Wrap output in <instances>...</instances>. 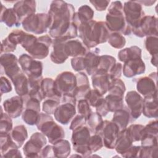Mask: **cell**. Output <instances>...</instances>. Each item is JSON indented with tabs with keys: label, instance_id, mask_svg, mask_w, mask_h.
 Wrapping results in <instances>:
<instances>
[{
	"label": "cell",
	"instance_id": "cell-1",
	"mask_svg": "<svg viewBox=\"0 0 158 158\" xmlns=\"http://www.w3.org/2000/svg\"><path fill=\"white\" fill-rule=\"evenodd\" d=\"M48 14L51 18L49 33L51 37L70 40L77 36L78 28L72 22L75 14L72 4L63 1H53Z\"/></svg>",
	"mask_w": 158,
	"mask_h": 158
},
{
	"label": "cell",
	"instance_id": "cell-2",
	"mask_svg": "<svg viewBox=\"0 0 158 158\" xmlns=\"http://www.w3.org/2000/svg\"><path fill=\"white\" fill-rule=\"evenodd\" d=\"M78 30L80 38L85 46L89 49L106 43L110 34L105 22L93 20L81 24Z\"/></svg>",
	"mask_w": 158,
	"mask_h": 158
},
{
	"label": "cell",
	"instance_id": "cell-3",
	"mask_svg": "<svg viewBox=\"0 0 158 158\" xmlns=\"http://www.w3.org/2000/svg\"><path fill=\"white\" fill-rule=\"evenodd\" d=\"M105 23L109 31L121 33L125 35H130L132 28L126 22L123 4L120 1H113L108 8Z\"/></svg>",
	"mask_w": 158,
	"mask_h": 158
},
{
	"label": "cell",
	"instance_id": "cell-4",
	"mask_svg": "<svg viewBox=\"0 0 158 158\" xmlns=\"http://www.w3.org/2000/svg\"><path fill=\"white\" fill-rule=\"evenodd\" d=\"M36 125L52 144L65 138V131L62 127L54 122L53 118L48 114L40 113Z\"/></svg>",
	"mask_w": 158,
	"mask_h": 158
},
{
	"label": "cell",
	"instance_id": "cell-5",
	"mask_svg": "<svg viewBox=\"0 0 158 158\" xmlns=\"http://www.w3.org/2000/svg\"><path fill=\"white\" fill-rule=\"evenodd\" d=\"M51 18L44 13L33 14L25 18L22 22L23 28L35 34H42L49 28Z\"/></svg>",
	"mask_w": 158,
	"mask_h": 158
},
{
	"label": "cell",
	"instance_id": "cell-6",
	"mask_svg": "<svg viewBox=\"0 0 158 158\" xmlns=\"http://www.w3.org/2000/svg\"><path fill=\"white\" fill-rule=\"evenodd\" d=\"M73 131L72 143L73 149L82 155V157H89L92 153L89 148V140L91 137V131L86 126L77 128Z\"/></svg>",
	"mask_w": 158,
	"mask_h": 158
},
{
	"label": "cell",
	"instance_id": "cell-7",
	"mask_svg": "<svg viewBox=\"0 0 158 158\" xmlns=\"http://www.w3.org/2000/svg\"><path fill=\"white\" fill-rule=\"evenodd\" d=\"M77 85L76 76L71 72H63L54 80V89L57 95L61 98L65 94H73Z\"/></svg>",
	"mask_w": 158,
	"mask_h": 158
},
{
	"label": "cell",
	"instance_id": "cell-8",
	"mask_svg": "<svg viewBox=\"0 0 158 158\" xmlns=\"http://www.w3.org/2000/svg\"><path fill=\"white\" fill-rule=\"evenodd\" d=\"M126 22L132 28H136L145 15L142 6L137 1H127L123 6Z\"/></svg>",
	"mask_w": 158,
	"mask_h": 158
},
{
	"label": "cell",
	"instance_id": "cell-9",
	"mask_svg": "<svg viewBox=\"0 0 158 158\" xmlns=\"http://www.w3.org/2000/svg\"><path fill=\"white\" fill-rule=\"evenodd\" d=\"M120 129L113 122L104 120L99 130L96 134H98L102 139L103 144L110 149H114L118 138Z\"/></svg>",
	"mask_w": 158,
	"mask_h": 158
},
{
	"label": "cell",
	"instance_id": "cell-10",
	"mask_svg": "<svg viewBox=\"0 0 158 158\" xmlns=\"http://www.w3.org/2000/svg\"><path fill=\"white\" fill-rule=\"evenodd\" d=\"M19 63L28 78L42 77L43 63L41 61L35 60L31 56L23 54L19 57Z\"/></svg>",
	"mask_w": 158,
	"mask_h": 158
},
{
	"label": "cell",
	"instance_id": "cell-11",
	"mask_svg": "<svg viewBox=\"0 0 158 158\" xmlns=\"http://www.w3.org/2000/svg\"><path fill=\"white\" fill-rule=\"evenodd\" d=\"M46 143L47 140L44 134L39 132L34 133L23 146V151L25 157H40V153H41L43 148Z\"/></svg>",
	"mask_w": 158,
	"mask_h": 158
},
{
	"label": "cell",
	"instance_id": "cell-12",
	"mask_svg": "<svg viewBox=\"0 0 158 158\" xmlns=\"http://www.w3.org/2000/svg\"><path fill=\"white\" fill-rule=\"evenodd\" d=\"M132 32L139 38L145 36H157V19L154 15H144L139 25L132 29Z\"/></svg>",
	"mask_w": 158,
	"mask_h": 158
},
{
	"label": "cell",
	"instance_id": "cell-13",
	"mask_svg": "<svg viewBox=\"0 0 158 158\" xmlns=\"http://www.w3.org/2000/svg\"><path fill=\"white\" fill-rule=\"evenodd\" d=\"M52 41L49 35H43L37 38L34 44L30 48L27 52L35 59H43L49 54V48Z\"/></svg>",
	"mask_w": 158,
	"mask_h": 158
},
{
	"label": "cell",
	"instance_id": "cell-14",
	"mask_svg": "<svg viewBox=\"0 0 158 158\" xmlns=\"http://www.w3.org/2000/svg\"><path fill=\"white\" fill-rule=\"evenodd\" d=\"M157 72L151 73L148 77L137 78L136 88L139 93L147 97L157 94Z\"/></svg>",
	"mask_w": 158,
	"mask_h": 158
},
{
	"label": "cell",
	"instance_id": "cell-15",
	"mask_svg": "<svg viewBox=\"0 0 158 158\" xmlns=\"http://www.w3.org/2000/svg\"><path fill=\"white\" fill-rule=\"evenodd\" d=\"M114 80L108 72L102 69L97 70L92 76V83L94 88L102 95L108 91Z\"/></svg>",
	"mask_w": 158,
	"mask_h": 158
},
{
	"label": "cell",
	"instance_id": "cell-16",
	"mask_svg": "<svg viewBox=\"0 0 158 158\" xmlns=\"http://www.w3.org/2000/svg\"><path fill=\"white\" fill-rule=\"evenodd\" d=\"M125 101L128 106L131 117L136 120L142 114L143 98L135 91L128 92L125 96Z\"/></svg>",
	"mask_w": 158,
	"mask_h": 158
},
{
	"label": "cell",
	"instance_id": "cell-17",
	"mask_svg": "<svg viewBox=\"0 0 158 158\" xmlns=\"http://www.w3.org/2000/svg\"><path fill=\"white\" fill-rule=\"evenodd\" d=\"M19 60L17 57L10 53L2 54L1 56V65L5 74L12 80L22 71L18 65Z\"/></svg>",
	"mask_w": 158,
	"mask_h": 158
},
{
	"label": "cell",
	"instance_id": "cell-18",
	"mask_svg": "<svg viewBox=\"0 0 158 158\" xmlns=\"http://www.w3.org/2000/svg\"><path fill=\"white\" fill-rule=\"evenodd\" d=\"M76 114L75 104L62 102L54 113L56 121L62 125H67Z\"/></svg>",
	"mask_w": 158,
	"mask_h": 158
},
{
	"label": "cell",
	"instance_id": "cell-19",
	"mask_svg": "<svg viewBox=\"0 0 158 158\" xmlns=\"http://www.w3.org/2000/svg\"><path fill=\"white\" fill-rule=\"evenodd\" d=\"M23 99L20 96H15L4 101L2 104L4 111L12 118L19 117L23 110Z\"/></svg>",
	"mask_w": 158,
	"mask_h": 158
},
{
	"label": "cell",
	"instance_id": "cell-20",
	"mask_svg": "<svg viewBox=\"0 0 158 158\" xmlns=\"http://www.w3.org/2000/svg\"><path fill=\"white\" fill-rule=\"evenodd\" d=\"M68 40L64 38H55L52 42L53 49L51 53V60L56 64L64 63L69 57L65 49V44Z\"/></svg>",
	"mask_w": 158,
	"mask_h": 158
},
{
	"label": "cell",
	"instance_id": "cell-21",
	"mask_svg": "<svg viewBox=\"0 0 158 158\" xmlns=\"http://www.w3.org/2000/svg\"><path fill=\"white\" fill-rule=\"evenodd\" d=\"M145 64L141 58L133 59L124 62L123 73L127 78H131L137 75L144 73Z\"/></svg>",
	"mask_w": 158,
	"mask_h": 158
},
{
	"label": "cell",
	"instance_id": "cell-22",
	"mask_svg": "<svg viewBox=\"0 0 158 158\" xmlns=\"http://www.w3.org/2000/svg\"><path fill=\"white\" fill-rule=\"evenodd\" d=\"M13 9L17 14L21 23L28 16L35 14L36 2L35 1H19L14 4Z\"/></svg>",
	"mask_w": 158,
	"mask_h": 158
},
{
	"label": "cell",
	"instance_id": "cell-23",
	"mask_svg": "<svg viewBox=\"0 0 158 158\" xmlns=\"http://www.w3.org/2000/svg\"><path fill=\"white\" fill-rule=\"evenodd\" d=\"M77 85L73 94L76 99H85L86 94L91 90L87 75L83 72H79L75 75Z\"/></svg>",
	"mask_w": 158,
	"mask_h": 158
},
{
	"label": "cell",
	"instance_id": "cell-24",
	"mask_svg": "<svg viewBox=\"0 0 158 158\" xmlns=\"http://www.w3.org/2000/svg\"><path fill=\"white\" fill-rule=\"evenodd\" d=\"M99 49L96 48L93 51H89L83 56L85 70L89 75H93L98 70L99 62Z\"/></svg>",
	"mask_w": 158,
	"mask_h": 158
},
{
	"label": "cell",
	"instance_id": "cell-25",
	"mask_svg": "<svg viewBox=\"0 0 158 158\" xmlns=\"http://www.w3.org/2000/svg\"><path fill=\"white\" fill-rule=\"evenodd\" d=\"M65 49L69 57H83L88 52V48L78 40H68L65 44Z\"/></svg>",
	"mask_w": 158,
	"mask_h": 158
},
{
	"label": "cell",
	"instance_id": "cell-26",
	"mask_svg": "<svg viewBox=\"0 0 158 158\" xmlns=\"http://www.w3.org/2000/svg\"><path fill=\"white\" fill-rule=\"evenodd\" d=\"M157 94L144 97L143 99L142 113L148 118L157 117Z\"/></svg>",
	"mask_w": 158,
	"mask_h": 158
},
{
	"label": "cell",
	"instance_id": "cell-27",
	"mask_svg": "<svg viewBox=\"0 0 158 158\" xmlns=\"http://www.w3.org/2000/svg\"><path fill=\"white\" fill-rule=\"evenodd\" d=\"M94 12L88 5H83L78 8V12L75 13L72 22L78 27L82 23L92 20Z\"/></svg>",
	"mask_w": 158,
	"mask_h": 158
},
{
	"label": "cell",
	"instance_id": "cell-28",
	"mask_svg": "<svg viewBox=\"0 0 158 158\" xmlns=\"http://www.w3.org/2000/svg\"><path fill=\"white\" fill-rule=\"evenodd\" d=\"M132 143L126 128L119 132L114 148L118 154L122 156L131 147Z\"/></svg>",
	"mask_w": 158,
	"mask_h": 158
},
{
	"label": "cell",
	"instance_id": "cell-29",
	"mask_svg": "<svg viewBox=\"0 0 158 158\" xmlns=\"http://www.w3.org/2000/svg\"><path fill=\"white\" fill-rule=\"evenodd\" d=\"M1 22H4L7 27H19L22 23L13 8L7 9L1 4Z\"/></svg>",
	"mask_w": 158,
	"mask_h": 158
},
{
	"label": "cell",
	"instance_id": "cell-30",
	"mask_svg": "<svg viewBox=\"0 0 158 158\" xmlns=\"http://www.w3.org/2000/svg\"><path fill=\"white\" fill-rule=\"evenodd\" d=\"M11 81H12L15 90L17 94L21 96L24 97L28 95V78L23 73L20 72L13 78Z\"/></svg>",
	"mask_w": 158,
	"mask_h": 158
},
{
	"label": "cell",
	"instance_id": "cell-31",
	"mask_svg": "<svg viewBox=\"0 0 158 158\" xmlns=\"http://www.w3.org/2000/svg\"><path fill=\"white\" fill-rule=\"evenodd\" d=\"M130 117L128 107L123 106L122 109L114 112L112 122L118 127L120 130H122L127 128L130 121Z\"/></svg>",
	"mask_w": 158,
	"mask_h": 158
},
{
	"label": "cell",
	"instance_id": "cell-32",
	"mask_svg": "<svg viewBox=\"0 0 158 158\" xmlns=\"http://www.w3.org/2000/svg\"><path fill=\"white\" fill-rule=\"evenodd\" d=\"M118 58L123 62L133 59L141 58V49L136 46L125 48L118 52Z\"/></svg>",
	"mask_w": 158,
	"mask_h": 158
},
{
	"label": "cell",
	"instance_id": "cell-33",
	"mask_svg": "<svg viewBox=\"0 0 158 158\" xmlns=\"http://www.w3.org/2000/svg\"><path fill=\"white\" fill-rule=\"evenodd\" d=\"M145 47L146 50L152 56L151 63L152 64L157 67V44L158 39L156 36H147L145 40Z\"/></svg>",
	"mask_w": 158,
	"mask_h": 158
},
{
	"label": "cell",
	"instance_id": "cell-34",
	"mask_svg": "<svg viewBox=\"0 0 158 158\" xmlns=\"http://www.w3.org/2000/svg\"><path fill=\"white\" fill-rule=\"evenodd\" d=\"M10 135L12 141L19 148L23 145L24 141L28 138L27 130L25 127L23 125L15 127L10 133Z\"/></svg>",
	"mask_w": 158,
	"mask_h": 158
},
{
	"label": "cell",
	"instance_id": "cell-35",
	"mask_svg": "<svg viewBox=\"0 0 158 158\" xmlns=\"http://www.w3.org/2000/svg\"><path fill=\"white\" fill-rule=\"evenodd\" d=\"M41 88L46 98L52 99L60 102V98L56 93L54 80L51 78H45L41 81Z\"/></svg>",
	"mask_w": 158,
	"mask_h": 158
},
{
	"label": "cell",
	"instance_id": "cell-36",
	"mask_svg": "<svg viewBox=\"0 0 158 158\" xmlns=\"http://www.w3.org/2000/svg\"><path fill=\"white\" fill-rule=\"evenodd\" d=\"M55 157H66L70 152V144L67 140L60 139L53 146Z\"/></svg>",
	"mask_w": 158,
	"mask_h": 158
},
{
	"label": "cell",
	"instance_id": "cell-37",
	"mask_svg": "<svg viewBox=\"0 0 158 158\" xmlns=\"http://www.w3.org/2000/svg\"><path fill=\"white\" fill-rule=\"evenodd\" d=\"M123 97L109 94L105 98L109 112H115L123 107Z\"/></svg>",
	"mask_w": 158,
	"mask_h": 158
},
{
	"label": "cell",
	"instance_id": "cell-38",
	"mask_svg": "<svg viewBox=\"0 0 158 158\" xmlns=\"http://www.w3.org/2000/svg\"><path fill=\"white\" fill-rule=\"evenodd\" d=\"M103 122L102 116L97 112H91L86 120V123L91 132L96 134Z\"/></svg>",
	"mask_w": 158,
	"mask_h": 158
},
{
	"label": "cell",
	"instance_id": "cell-39",
	"mask_svg": "<svg viewBox=\"0 0 158 158\" xmlns=\"http://www.w3.org/2000/svg\"><path fill=\"white\" fill-rule=\"evenodd\" d=\"M115 64L116 60L114 57L109 55L101 56L98 70L102 69L109 73Z\"/></svg>",
	"mask_w": 158,
	"mask_h": 158
},
{
	"label": "cell",
	"instance_id": "cell-40",
	"mask_svg": "<svg viewBox=\"0 0 158 158\" xmlns=\"http://www.w3.org/2000/svg\"><path fill=\"white\" fill-rule=\"evenodd\" d=\"M107 41L111 46L116 49L122 48L126 43L125 38L121 33L118 32H113L110 33Z\"/></svg>",
	"mask_w": 158,
	"mask_h": 158
},
{
	"label": "cell",
	"instance_id": "cell-41",
	"mask_svg": "<svg viewBox=\"0 0 158 158\" xmlns=\"http://www.w3.org/2000/svg\"><path fill=\"white\" fill-rule=\"evenodd\" d=\"M39 115L40 112L37 110L30 108H25L22 114V118L27 124L33 125H36Z\"/></svg>",
	"mask_w": 158,
	"mask_h": 158
},
{
	"label": "cell",
	"instance_id": "cell-42",
	"mask_svg": "<svg viewBox=\"0 0 158 158\" xmlns=\"http://www.w3.org/2000/svg\"><path fill=\"white\" fill-rule=\"evenodd\" d=\"M125 90L126 87L124 82L120 78H118L113 80L108 91L109 94H112L123 97V94Z\"/></svg>",
	"mask_w": 158,
	"mask_h": 158
},
{
	"label": "cell",
	"instance_id": "cell-43",
	"mask_svg": "<svg viewBox=\"0 0 158 158\" xmlns=\"http://www.w3.org/2000/svg\"><path fill=\"white\" fill-rule=\"evenodd\" d=\"M1 120H0V133H9L12 129V121L10 117L6 113L2 112L1 106Z\"/></svg>",
	"mask_w": 158,
	"mask_h": 158
},
{
	"label": "cell",
	"instance_id": "cell-44",
	"mask_svg": "<svg viewBox=\"0 0 158 158\" xmlns=\"http://www.w3.org/2000/svg\"><path fill=\"white\" fill-rule=\"evenodd\" d=\"M144 126L140 124H132L128 128L127 131L130 137L133 142L140 141L142 137V130Z\"/></svg>",
	"mask_w": 158,
	"mask_h": 158
},
{
	"label": "cell",
	"instance_id": "cell-45",
	"mask_svg": "<svg viewBox=\"0 0 158 158\" xmlns=\"http://www.w3.org/2000/svg\"><path fill=\"white\" fill-rule=\"evenodd\" d=\"M85 99L88 101L89 104L96 107V106L104 99L102 95L96 89H91L85 96Z\"/></svg>",
	"mask_w": 158,
	"mask_h": 158
},
{
	"label": "cell",
	"instance_id": "cell-46",
	"mask_svg": "<svg viewBox=\"0 0 158 158\" xmlns=\"http://www.w3.org/2000/svg\"><path fill=\"white\" fill-rule=\"evenodd\" d=\"M77 111L78 114L83 116L86 120L91 114L92 111L89 107V104L85 99H79L78 104L77 105Z\"/></svg>",
	"mask_w": 158,
	"mask_h": 158
},
{
	"label": "cell",
	"instance_id": "cell-47",
	"mask_svg": "<svg viewBox=\"0 0 158 158\" xmlns=\"http://www.w3.org/2000/svg\"><path fill=\"white\" fill-rule=\"evenodd\" d=\"M60 104V102L52 99H48L43 103V111L49 115L54 114L56 109Z\"/></svg>",
	"mask_w": 158,
	"mask_h": 158
},
{
	"label": "cell",
	"instance_id": "cell-48",
	"mask_svg": "<svg viewBox=\"0 0 158 158\" xmlns=\"http://www.w3.org/2000/svg\"><path fill=\"white\" fill-rule=\"evenodd\" d=\"M103 146V141L101 136L98 134H94L89 140V148L91 152H96Z\"/></svg>",
	"mask_w": 158,
	"mask_h": 158
},
{
	"label": "cell",
	"instance_id": "cell-49",
	"mask_svg": "<svg viewBox=\"0 0 158 158\" xmlns=\"http://www.w3.org/2000/svg\"><path fill=\"white\" fill-rule=\"evenodd\" d=\"M157 121H151L146 126H144V128L142 130V135L143 134H149L157 136Z\"/></svg>",
	"mask_w": 158,
	"mask_h": 158
},
{
	"label": "cell",
	"instance_id": "cell-50",
	"mask_svg": "<svg viewBox=\"0 0 158 158\" xmlns=\"http://www.w3.org/2000/svg\"><path fill=\"white\" fill-rule=\"evenodd\" d=\"M86 123V119L82 115L78 114L75 116V117L73 119L71 122L70 129L71 130H73L77 128L84 126Z\"/></svg>",
	"mask_w": 158,
	"mask_h": 158
},
{
	"label": "cell",
	"instance_id": "cell-51",
	"mask_svg": "<svg viewBox=\"0 0 158 158\" xmlns=\"http://www.w3.org/2000/svg\"><path fill=\"white\" fill-rule=\"evenodd\" d=\"M16 44H14L12 42H10L7 38H6L4 40H2V44H1V54L3 52H13L16 49Z\"/></svg>",
	"mask_w": 158,
	"mask_h": 158
},
{
	"label": "cell",
	"instance_id": "cell-52",
	"mask_svg": "<svg viewBox=\"0 0 158 158\" xmlns=\"http://www.w3.org/2000/svg\"><path fill=\"white\" fill-rule=\"evenodd\" d=\"M71 65L72 68L77 72L85 70L83 57L72 58L71 59Z\"/></svg>",
	"mask_w": 158,
	"mask_h": 158
},
{
	"label": "cell",
	"instance_id": "cell-53",
	"mask_svg": "<svg viewBox=\"0 0 158 158\" xmlns=\"http://www.w3.org/2000/svg\"><path fill=\"white\" fill-rule=\"evenodd\" d=\"M96 112L100 114L102 117L106 116L109 112L107 103L105 99H103L96 106Z\"/></svg>",
	"mask_w": 158,
	"mask_h": 158
},
{
	"label": "cell",
	"instance_id": "cell-54",
	"mask_svg": "<svg viewBox=\"0 0 158 158\" xmlns=\"http://www.w3.org/2000/svg\"><path fill=\"white\" fill-rule=\"evenodd\" d=\"M109 2H110V1H107V0L90 1V3L94 6L96 10L98 11L105 10L107 7Z\"/></svg>",
	"mask_w": 158,
	"mask_h": 158
},
{
	"label": "cell",
	"instance_id": "cell-55",
	"mask_svg": "<svg viewBox=\"0 0 158 158\" xmlns=\"http://www.w3.org/2000/svg\"><path fill=\"white\" fill-rule=\"evenodd\" d=\"M12 91V86L9 80L4 77H1V94L4 93H7Z\"/></svg>",
	"mask_w": 158,
	"mask_h": 158
},
{
	"label": "cell",
	"instance_id": "cell-56",
	"mask_svg": "<svg viewBox=\"0 0 158 158\" xmlns=\"http://www.w3.org/2000/svg\"><path fill=\"white\" fill-rule=\"evenodd\" d=\"M141 146H131V147L122 155V157H139L140 152Z\"/></svg>",
	"mask_w": 158,
	"mask_h": 158
},
{
	"label": "cell",
	"instance_id": "cell-57",
	"mask_svg": "<svg viewBox=\"0 0 158 158\" xmlns=\"http://www.w3.org/2000/svg\"><path fill=\"white\" fill-rule=\"evenodd\" d=\"M122 64L116 63L109 73L110 77L114 80L120 78L122 74Z\"/></svg>",
	"mask_w": 158,
	"mask_h": 158
},
{
	"label": "cell",
	"instance_id": "cell-58",
	"mask_svg": "<svg viewBox=\"0 0 158 158\" xmlns=\"http://www.w3.org/2000/svg\"><path fill=\"white\" fill-rule=\"evenodd\" d=\"M41 156L40 157H55L54 149H53V146H46L44 147L41 152Z\"/></svg>",
	"mask_w": 158,
	"mask_h": 158
},
{
	"label": "cell",
	"instance_id": "cell-59",
	"mask_svg": "<svg viewBox=\"0 0 158 158\" xmlns=\"http://www.w3.org/2000/svg\"><path fill=\"white\" fill-rule=\"evenodd\" d=\"M138 3H139L141 5H144L146 6H151L153 5L155 2H156V1H137Z\"/></svg>",
	"mask_w": 158,
	"mask_h": 158
}]
</instances>
